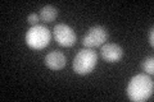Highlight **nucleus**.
I'll return each mask as SVG.
<instances>
[{
    "label": "nucleus",
    "mask_w": 154,
    "mask_h": 102,
    "mask_svg": "<svg viewBox=\"0 0 154 102\" xmlns=\"http://www.w3.org/2000/svg\"><path fill=\"white\" fill-rule=\"evenodd\" d=\"M154 91V82L149 74H136L130 79L126 93L130 101L144 102L152 97Z\"/></svg>",
    "instance_id": "1"
},
{
    "label": "nucleus",
    "mask_w": 154,
    "mask_h": 102,
    "mask_svg": "<svg viewBox=\"0 0 154 102\" xmlns=\"http://www.w3.org/2000/svg\"><path fill=\"white\" fill-rule=\"evenodd\" d=\"M96 63H98V54L93 48H81L73 59V70L80 75L90 74L95 69Z\"/></svg>",
    "instance_id": "2"
},
{
    "label": "nucleus",
    "mask_w": 154,
    "mask_h": 102,
    "mask_svg": "<svg viewBox=\"0 0 154 102\" xmlns=\"http://www.w3.org/2000/svg\"><path fill=\"white\" fill-rule=\"evenodd\" d=\"M51 33L49 28L41 24L32 26L26 33V43L33 50H42L50 43Z\"/></svg>",
    "instance_id": "3"
},
{
    "label": "nucleus",
    "mask_w": 154,
    "mask_h": 102,
    "mask_svg": "<svg viewBox=\"0 0 154 102\" xmlns=\"http://www.w3.org/2000/svg\"><path fill=\"white\" fill-rule=\"evenodd\" d=\"M109 33L107 28L103 26H94L88 30L82 38V45L85 47L94 48L98 46H103L105 42L108 41Z\"/></svg>",
    "instance_id": "4"
},
{
    "label": "nucleus",
    "mask_w": 154,
    "mask_h": 102,
    "mask_svg": "<svg viewBox=\"0 0 154 102\" xmlns=\"http://www.w3.org/2000/svg\"><path fill=\"white\" fill-rule=\"evenodd\" d=\"M54 38L58 42V45H60L62 47L73 46L77 40L73 28L66 23H59L54 27Z\"/></svg>",
    "instance_id": "5"
},
{
    "label": "nucleus",
    "mask_w": 154,
    "mask_h": 102,
    "mask_svg": "<svg viewBox=\"0 0 154 102\" xmlns=\"http://www.w3.org/2000/svg\"><path fill=\"white\" fill-rule=\"evenodd\" d=\"M100 55L102 59L107 63H117L122 59L123 56V48L118 45V43L108 42L104 43L100 48Z\"/></svg>",
    "instance_id": "6"
},
{
    "label": "nucleus",
    "mask_w": 154,
    "mask_h": 102,
    "mask_svg": "<svg viewBox=\"0 0 154 102\" xmlns=\"http://www.w3.org/2000/svg\"><path fill=\"white\" fill-rule=\"evenodd\" d=\"M66 56L60 51H50L45 56V65L50 70H60L66 66Z\"/></svg>",
    "instance_id": "7"
},
{
    "label": "nucleus",
    "mask_w": 154,
    "mask_h": 102,
    "mask_svg": "<svg viewBox=\"0 0 154 102\" xmlns=\"http://www.w3.org/2000/svg\"><path fill=\"white\" fill-rule=\"evenodd\" d=\"M57 16H58V9L53 5H44L40 9V14H38L40 19L45 23L53 22L57 18Z\"/></svg>",
    "instance_id": "8"
},
{
    "label": "nucleus",
    "mask_w": 154,
    "mask_h": 102,
    "mask_svg": "<svg viewBox=\"0 0 154 102\" xmlns=\"http://www.w3.org/2000/svg\"><path fill=\"white\" fill-rule=\"evenodd\" d=\"M141 69H143V71H145V74H149V75L154 74V57L153 56L145 57V59L143 60Z\"/></svg>",
    "instance_id": "9"
},
{
    "label": "nucleus",
    "mask_w": 154,
    "mask_h": 102,
    "mask_svg": "<svg viewBox=\"0 0 154 102\" xmlns=\"http://www.w3.org/2000/svg\"><path fill=\"white\" fill-rule=\"evenodd\" d=\"M38 19H40V17H38L36 13H31L30 16L27 17V22L31 24V27L32 26H37V24H38Z\"/></svg>",
    "instance_id": "10"
},
{
    "label": "nucleus",
    "mask_w": 154,
    "mask_h": 102,
    "mask_svg": "<svg viewBox=\"0 0 154 102\" xmlns=\"http://www.w3.org/2000/svg\"><path fill=\"white\" fill-rule=\"evenodd\" d=\"M148 37H149V45L153 47L154 46V28L153 27H150V30H149Z\"/></svg>",
    "instance_id": "11"
}]
</instances>
